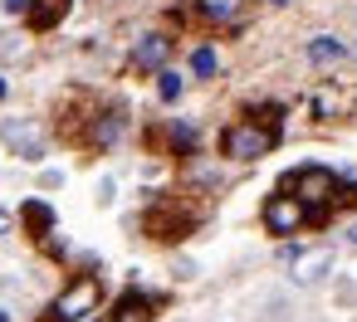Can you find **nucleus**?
<instances>
[{
	"label": "nucleus",
	"instance_id": "obj_16",
	"mask_svg": "<svg viewBox=\"0 0 357 322\" xmlns=\"http://www.w3.org/2000/svg\"><path fill=\"white\" fill-rule=\"evenodd\" d=\"M6 10H10V15H25V10H30V0H6Z\"/></svg>",
	"mask_w": 357,
	"mask_h": 322
},
{
	"label": "nucleus",
	"instance_id": "obj_7",
	"mask_svg": "<svg viewBox=\"0 0 357 322\" xmlns=\"http://www.w3.org/2000/svg\"><path fill=\"white\" fill-rule=\"evenodd\" d=\"M328 264H333V254H328V249L303 254V259L294 264V278H298V283H313V278H323V268H328Z\"/></svg>",
	"mask_w": 357,
	"mask_h": 322
},
{
	"label": "nucleus",
	"instance_id": "obj_13",
	"mask_svg": "<svg viewBox=\"0 0 357 322\" xmlns=\"http://www.w3.org/2000/svg\"><path fill=\"white\" fill-rule=\"evenodd\" d=\"M191 69H196L201 79H211V74H215V49H196V54H191Z\"/></svg>",
	"mask_w": 357,
	"mask_h": 322
},
{
	"label": "nucleus",
	"instance_id": "obj_3",
	"mask_svg": "<svg viewBox=\"0 0 357 322\" xmlns=\"http://www.w3.org/2000/svg\"><path fill=\"white\" fill-rule=\"evenodd\" d=\"M289 186H294V200H298V205H333V195H337V181H333V171H323V166L294 171Z\"/></svg>",
	"mask_w": 357,
	"mask_h": 322
},
{
	"label": "nucleus",
	"instance_id": "obj_17",
	"mask_svg": "<svg viewBox=\"0 0 357 322\" xmlns=\"http://www.w3.org/2000/svg\"><path fill=\"white\" fill-rule=\"evenodd\" d=\"M347 244H357V225H352V230H347Z\"/></svg>",
	"mask_w": 357,
	"mask_h": 322
},
{
	"label": "nucleus",
	"instance_id": "obj_14",
	"mask_svg": "<svg viewBox=\"0 0 357 322\" xmlns=\"http://www.w3.org/2000/svg\"><path fill=\"white\" fill-rule=\"evenodd\" d=\"M172 147H176V152H191V147H196V132H191L186 122H172Z\"/></svg>",
	"mask_w": 357,
	"mask_h": 322
},
{
	"label": "nucleus",
	"instance_id": "obj_21",
	"mask_svg": "<svg viewBox=\"0 0 357 322\" xmlns=\"http://www.w3.org/2000/svg\"><path fill=\"white\" fill-rule=\"evenodd\" d=\"M274 6H289V0H274Z\"/></svg>",
	"mask_w": 357,
	"mask_h": 322
},
{
	"label": "nucleus",
	"instance_id": "obj_8",
	"mask_svg": "<svg viewBox=\"0 0 357 322\" xmlns=\"http://www.w3.org/2000/svg\"><path fill=\"white\" fill-rule=\"evenodd\" d=\"M30 6H35V25H40V30H50V25H59V20H64L69 0H30Z\"/></svg>",
	"mask_w": 357,
	"mask_h": 322
},
{
	"label": "nucleus",
	"instance_id": "obj_19",
	"mask_svg": "<svg viewBox=\"0 0 357 322\" xmlns=\"http://www.w3.org/2000/svg\"><path fill=\"white\" fill-rule=\"evenodd\" d=\"M6 230H10V220H6V215H0V234H6Z\"/></svg>",
	"mask_w": 357,
	"mask_h": 322
},
{
	"label": "nucleus",
	"instance_id": "obj_6",
	"mask_svg": "<svg viewBox=\"0 0 357 322\" xmlns=\"http://www.w3.org/2000/svg\"><path fill=\"white\" fill-rule=\"evenodd\" d=\"M308 59H313L318 69H328V64H342V59H347V45H342L337 35H318V40L308 45Z\"/></svg>",
	"mask_w": 357,
	"mask_h": 322
},
{
	"label": "nucleus",
	"instance_id": "obj_9",
	"mask_svg": "<svg viewBox=\"0 0 357 322\" xmlns=\"http://www.w3.org/2000/svg\"><path fill=\"white\" fill-rule=\"evenodd\" d=\"M113 322H152V307L142 298H123L118 312H113Z\"/></svg>",
	"mask_w": 357,
	"mask_h": 322
},
{
	"label": "nucleus",
	"instance_id": "obj_15",
	"mask_svg": "<svg viewBox=\"0 0 357 322\" xmlns=\"http://www.w3.org/2000/svg\"><path fill=\"white\" fill-rule=\"evenodd\" d=\"M50 220H54V215H50V205H40V200H35V205H30V225H40V230H45Z\"/></svg>",
	"mask_w": 357,
	"mask_h": 322
},
{
	"label": "nucleus",
	"instance_id": "obj_5",
	"mask_svg": "<svg viewBox=\"0 0 357 322\" xmlns=\"http://www.w3.org/2000/svg\"><path fill=\"white\" fill-rule=\"evenodd\" d=\"M167 54H172L167 35H147V40L132 49V64H137V69H162V64H167Z\"/></svg>",
	"mask_w": 357,
	"mask_h": 322
},
{
	"label": "nucleus",
	"instance_id": "obj_20",
	"mask_svg": "<svg viewBox=\"0 0 357 322\" xmlns=\"http://www.w3.org/2000/svg\"><path fill=\"white\" fill-rule=\"evenodd\" d=\"M0 322H10V312H6V307H0Z\"/></svg>",
	"mask_w": 357,
	"mask_h": 322
},
{
	"label": "nucleus",
	"instance_id": "obj_2",
	"mask_svg": "<svg viewBox=\"0 0 357 322\" xmlns=\"http://www.w3.org/2000/svg\"><path fill=\"white\" fill-rule=\"evenodd\" d=\"M98 298H103L98 278H74V283L59 293V303H54V322H84V317L98 307Z\"/></svg>",
	"mask_w": 357,
	"mask_h": 322
},
{
	"label": "nucleus",
	"instance_id": "obj_4",
	"mask_svg": "<svg viewBox=\"0 0 357 322\" xmlns=\"http://www.w3.org/2000/svg\"><path fill=\"white\" fill-rule=\"evenodd\" d=\"M264 225H269L274 234H289V230L303 225V205H298L294 195H274V200L264 205Z\"/></svg>",
	"mask_w": 357,
	"mask_h": 322
},
{
	"label": "nucleus",
	"instance_id": "obj_1",
	"mask_svg": "<svg viewBox=\"0 0 357 322\" xmlns=\"http://www.w3.org/2000/svg\"><path fill=\"white\" fill-rule=\"evenodd\" d=\"M274 142H279V132H274V127L240 122V127H230V132H225V156H230V161H255V156H264Z\"/></svg>",
	"mask_w": 357,
	"mask_h": 322
},
{
	"label": "nucleus",
	"instance_id": "obj_12",
	"mask_svg": "<svg viewBox=\"0 0 357 322\" xmlns=\"http://www.w3.org/2000/svg\"><path fill=\"white\" fill-rule=\"evenodd\" d=\"M157 93H162V103H176V98H181V74L162 69V79H157Z\"/></svg>",
	"mask_w": 357,
	"mask_h": 322
},
{
	"label": "nucleus",
	"instance_id": "obj_18",
	"mask_svg": "<svg viewBox=\"0 0 357 322\" xmlns=\"http://www.w3.org/2000/svg\"><path fill=\"white\" fill-rule=\"evenodd\" d=\"M6 93H10V83H6V79H0V98H6Z\"/></svg>",
	"mask_w": 357,
	"mask_h": 322
},
{
	"label": "nucleus",
	"instance_id": "obj_10",
	"mask_svg": "<svg viewBox=\"0 0 357 322\" xmlns=\"http://www.w3.org/2000/svg\"><path fill=\"white\" fill-rule=\"evenodd\" d=\"M245 0H201V15L206 20H235Z\"/></svg>",
	"mask_w": 357,
	"mask_h": 322
},
{
	"label": "nucleus",
	"instance_id": "obj_11",
	"mask_svg": "<svg viewBox=\"0 0 357 322\" xmlns=\"http://www.w3.org/2000/svg\"><path fill=\"white\" fill-rule=\"evenodd\" d=\"M6 142H10V147H20L25 156H40V142H35L25 127H15V122H6Z\"/></svg>",
	"mask_w": 357,
	"mask_h": 322
}]
</instances>
